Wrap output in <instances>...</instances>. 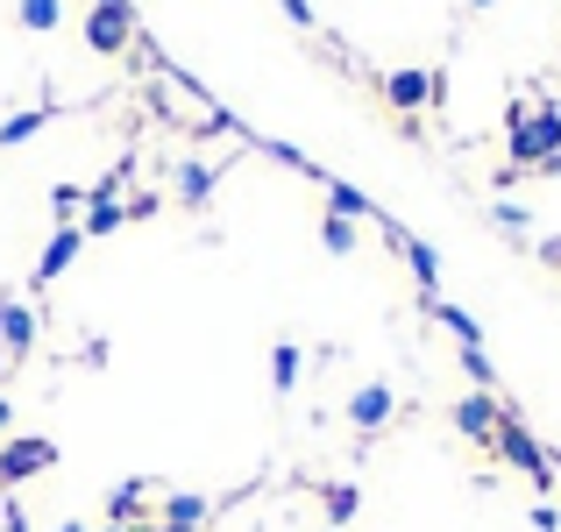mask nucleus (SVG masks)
<instances>
[{
  "mask_svg": "<svg viewBox=\"0 0 561 532\" xmlns=\"http://www.w3.org/2000/svg\"><path fill=\"white\" fill-rule=\"evenodd\" d=\"M512 171H540L548 157H561V107L554 100H540V107H512Z\"/></svg>",
  "mask_w": 561,
  "mask_h": 532,
  "instance_id": "1",
  "label": "nucleus"
},
{
  "mask_svg": "<svg viewBox=\"0 0 561 532\" xmlns=\"http://www.w3.org/2000/svg\"><path fill=\"white\" fill-rule=\"evenodd\" d=\"M43 469H57V440H43V433H8L0 440V490L43 476Z\"/></svg>",
  "mask_w": 561,
  "mask_h": 532,
  "instance_id": "2",
  "label": "nucleus"
},
{
  "mask_svg": "<svg viewBox=\"0 0 561 532\" xmlns=\"http://www.w3.org/2000/svg\"><path fill=\"white\" fill-rule=\"evenodd\" d=\"M497 454H505V462H512V469H526V476H534V483H540V490H548V483H554V454H548V448H540V440H534V433H526V426H519V419H512V412H505V419H497Z\"/></svg>",
  "mask_w": 561,
  "mask_h": 532,
  "instance_id": "3",
  "label": "nucleus"
},
{
  "mask_svg": "<svg viewBox=\"0 0 561 532\" xmlns=\"http://www.w3.org/2000/svg\"><path fill=\"white\" fill-rule=\"evenodd\" d=\"M136 36V8H93L85 14V50L93 57H122Z\"/></svg>",
  "mask_w": 561,
  "mask_h": 532,
  "instance_id": "4",
  "label": "nucleus"
},
{
  "mask_svg": "<svg viewBox=\"0 0 561 532\" xmlns=\"http://www.w3.org/2000/svg\"><path fill=\"white\" fill-rule=\"evenodd\" d=\"M497 419H505V405H497L491 391H469L462 405H455V426H462V440H477V448H497Z\"/></svg>",
  "mask_w": 561,
  "mask_h": 532,
  "instance_id": "5",
  "label": "nucleus"
},
{
  "mask_svg": "<svg viewBox=\"0 0 561 532\" xmlns=\"http://www.w3.org/2000/svg\"><path fill=\"white\" fill-rule=\"evenodd\" d=\"M383 100H391L398 114H420L426 100H440V71H391V79H383Z\"/></svg>",
  "mask_w": 561,
  "mask_h": 532,
  "instance_id": "6",
  "label": "nucleus"
},
{
  "mask_svg": "<svg viewBox=\"0 0 561 532\" xmlns=\"http://www.w3.org/2000/svg\"><path fill=\"white\" fill-rule=\"evenodd\" d=\"M28 348H36V313H28L22 299H0V355L22 362Z\"/></svg>",
  "mask_w": 561,
  "mask_h": 532,
  "instance_id": "7",
  "label": "nucleus"
},
{
  "mask_svg": "<svg viewBox=\"0 0 561 532\" xmlns=\"http://www.w3.org/2000/svg\"><path fill=\"white\" fill-rule=\"evenodd\" d=\"M79 248H85V234H79V228H57L50 242H43V256H36V285H57V277L79 263Z\"/></svg>",
  "mask_w": 561,
  "mask_h": 532,
  "instance_id": "8",
  "label": "nucleus"
},
{
  "mask_svg": "<svg viewBox=\"0 0 561 532\" xmlns=\"http://www.w3.org/2000/svg\"><path fill=\"white\" fill-rule=\"evenodd\" d=\"M398 412V397H391V383H363L356 397H348V426H363V433H377L383 419Z\"/></svg>",
  "mask_w": 561,
  "mask_h": 532,
  "instance_id": "9",
  "label": "nucleus"
},
{
  "mask_svg": "<svg viewBox=\"0 0 561 532\" xmlns=\"http://www.w3.org/2000/svg\"><path fill=\"white\" fill-rule=\"evenodd\" d=\"M391 242H398V256L412 263V277H420V291H426V299H434V285H440V256H434V248H426V242H412L405 228H391Z\"/></svg>",
  "mask_w": 561,
  "mask_h": 532,
  "instance_id": "10",
  "label": "nucleus"
},
{
  "mask_svg": "<svg viewBox=\"0 0 561 532\" xmlns=\"http://www.w3.org/2000/svg\"><path fill=\"white\" fill-rule=\"evenodd\" d=\"M50 122H57V107H22V114H8V122H0V150H22V142L43 136Z\"/></svg>",
  "mask_w": 561,
  "mask_h": 532,
  "instance_id": "11",
  "label": "nucleus"
},
{
  "mask_svg": "<svg viewBox=\"0 0 561 532\" xmlns=\"http://www.w3.org/2000/svg\"><path fill=\"white\" fill-rule=\"evenodd\" d=\"M206 511H214L206 497H192V490H171V497H164V511H157V525H192V532H199V525H206Z\"/></svg>",
  "mask_w": 561,
  "mask_h": 532,
  "instance_id": "12",
  "label": "nucleus"
},
{
  "mask_svg": "<svg viewBox=\"0 0 561 532\" xmlns=\"http://www.w3.org/2000/svg\"><path fill=\"white\" fill-rule=\"evenodd\" d=\"M426 313H434V320H440V327H448V334H455L462 348H483V327H477V320L462 313V305H448V299H426Z\"/></svg>",
  "mask_w": 561,
  "mask_h": 532,
  "instance_id": "13",
  "label": "nucleus"
},
{
  "mask_svg": "<svg viewBox=\"0 0 561 532\" xmlns=\"http://www.w3.org/2000/svg\"><path fill=\"white\" fill-rule=\"evenodd\" d=\"M122 220H128V206H122V199H85V220H79V234H85V242H100V234H114Z\"/></svg>",
  "mask_w": 561,
  "mask_h": 532,
  "instance_id": "14",
  "label": "nucleus"
},
{
  "mask_svg": "<svg viewBox=\"0 0 561 532\" xmlns=\"http://www.w3.org/2000/svg\"><path fill=\"white\" fill-rule=\"evenodd\" d=\"M14 22H22L28 36H50V28L65 22V0H14Z\"/></svg>",
  "mask_w": 561,
  "mask_h": 532,
  "instance_id": "15",
  "label": "nucleus"
},
{
  "mask_svg": "<svg viewBox=\"0 0 561 532\" xmlns=\"http://www.w3.org/2000/svg\"><path fill=\"white\" fill-rule=\"evenodd\" d=\"M299 369H306V355L291 348V342H277V348H271V391H277V397H291V383H299Z\"/></svg>",
  "mask_w": 561,
  "mask_h": 532,
  "instance_id": "16",
  "label": "nucleus"
},
{
  "mask_svg": "<svg viewBox=\"0 0 561 532\" xmlns=\"http://www.w3.org/2000/svg\"><path fill=\"white\" fill-rule=\"evenodd\" d=\"M320 505H328L334 525H348V519L363 511V490H356V483H328V490H320Z\"/></svg>",
  "mask_w": 561,
  "mask_h": 532,
  "instance_id": "17",
  "label": "nucleus"
},
{
  "mask_svg": "<svg viewBox=\"0 0 561 532\" xmlns=\"http://www.w3.org/2000/svg\"><path fill=\"white\" fill-rule=\"evenodd\" d=\"M142 490H150V483H122V490H107V519H114V525H136Z\"/></svg>",
  "mask_w": 561,
  "mask_h": 532,
  "instance_id": "18",
  "label": "nucleus"
},
{
  "mask_svg": "<svg viewBox=\"0 0 561 532\" xmlns=\"http://www.w3.org/2000/svg\"><path fill=\"white\" fill-rule=\"evenodd\" d=\"M206 192H214V164H179V199L206 206Z\"/></svg>",
  "mask_w": 561,
  "mask_h": 532,
  "instance_id": "19",
  "label": "nucleus"
},
{
  "mask_svg": "<svg viewBox=\"0 0 561 532\" xmlns=\"http://www.w3.org/2000/svg\"><path fill=\"white\" fill-rule=\"evenodd\" d=\"M320 242H328V256H348V248H356V220L328 213V220H320Z\"/></svg>",
  "mask_w": 561,
  "mask_h": 532,
  "instance_id": "20",
  "label": "nucleus"
},
{
  "mask_svg": "<svg viewBox=\"0 0 561 532\" xmlns=\"http://www.w3.org/2000/svg\"><path fill=\"white\" fill-rule=\"evenodd\" d=\"M50 213H57V228H71V213H85V185H57L50 192Z\"/></svg>",
  "mask_w": 561,
  "mask_h": 532,
  "instance_id": "21",
  "label": "nucleus"
},
{
  "mask_svg": "<svg viewBox=\"0 0 561 532\" xmlns=\"http://www.w3.org/2000/svg\"><path fill=\"white\" fill-rule=\"evenodd\" d=\"M328 199H334V213H348V220H356V213H377V206L363 199L356 185H334V177H328Z\"/></svg>",
  "mask_w": 561,
  "mask_h": 532,
  "instance_id": "22",
  "label": "nucleus"
},
{
  "mask_svg": "<svg viewBox=\"0 0 561 532\" xmlns=\"http://www.w3.org/2000/svg\"><path fill=\"white\" fill-rule=\"evenodd\" d=\"M462 369L477 377V391H491V383H497V369H491V355H483V348H462Z\"/></svg>",
  "mask_w": 561,
  "mask_h": 532,
  "instance_id": "23",
  "label": "nucleus"
},
{
  "mask_svg": "<svg viewBox=\"0 0 561 532\" xmlns=\"http://www.w3.org/2000/svg\"><path fill=\"white\" fill-rule=\"evenodd\" d=\"M285 14H291L299 28H313V8H306V0H285Z\"/></svg>",
  "mask_w": 561,
  "mask_h": 532,
  "instance_id": "24",
  "label": "nucleus"
},
{
  "mask_svg": "<svg viewBox=\"0 0 561 532\" xmlns=\"http://www.w3.org/2000/svg\"><path fill=\"white\" fill-rule=\"evenodd\" d=\"M540 256H548L554 270H561V234H548V242H540Z\"/></svg>",
  "mask_w": 561,
  "mask_h": 532,
  "instance_id": "25",
  "label": "nucleus"
},
{
  "mask_svg": "<svg viewBox=\"0 0 561 532\" xmlns=\"http://www.w3.org/2000/svg\"><path fill=\"white\" fill-rule=\"evenodd\" d=\"M0 525H8V532H28V519H22V511H14V505H8V519H0Z\"/></svg>",
  "mask_w": 561,
  "mask_h": 532,
  "instance_id": "26",
  "label": "nucleus"
},
{
  "mask_svg": "<svg viewBox=\"0 0 561 532\" xmlns=\"http://www.w3.org/2000/svg\"><path fill=\"white\" fill-rule=\"evenodd\" d=\"M8 426H14V405H8V397H0V440H8Z\"/></svg>",
  "mask_w": 561,
  "mask_h": 532,
  "instance_id": "27",
  "label": "nucleus"
},
{
  "mask_svg": "<svg viewBox=\"0 0 561 532\" xmlns=\"http://www.w3.org/2000/svg\"><path fill=\"white\" fill-rule=\"evenodd\" d=\"M150 532H192V525H150Z\"/></svg>",
  "mask_w": 561,
  "mask_h": 532,
  "instance_id": "28",
  "label": "nucleus"
},
{
  "mask_svg": "<svg viewBox=\"0 0 561 532\" xmlns=\"http://www.w3.org/2000/svg\"><path fill=\"white\" fill-rule=\"evenodd\" d=\"M93 8H128V0H93Z\"/></svg>",
  "mask_w": 561,
  "mask_h": 532,
  "instance_id": "29",
  "label": "nucleus"
},
{
  "mask_svg": "<svg viewBox=\"0 0 561 532\" xmlns=\"http://www.w3.org/2000/svg\"><path fill=\"white\" fill-rule=\"evenodd\" d=\"M469 8H497V0H469Z\"/></svg>",
  "mask_w": 561,
  "mask_h": 532,
  "instance_id": "30",
  "label": "nucleus"
},
{
  "mask_svg": "<svg viewBox=\"0 0 561 532\" xmlns=\"http://www.w3.org/2000/svg\"><path fill=\"white\" fill-rule=\"evenodd\" d=\"M57 532H85V525H57Z\"/></svg>",
  "mask_w": 561,
  "mask_h": 532,
  "instance_id": "31",
  "label": "nucleus"
},
{
  "mask_svg": "<svg viewBox=\"0 0 561 532\" xmlns=\"http://www.w3.org/2000/svg\"><path fill=\"white\" fill-rule=\"evenodd\" d=\"M107 532H128V525H107Z\"/></svg>",
  "mask_w": 561,
  "mask_h": 532,
  "instance_id": "32",
  "label": "nucleus"
}]
</instances>
